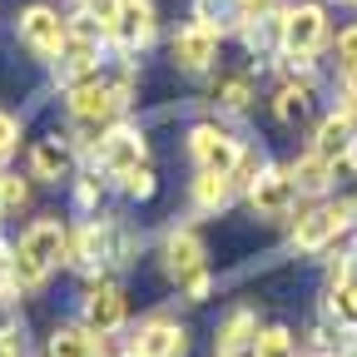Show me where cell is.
Returning <instances> with one entry per match:
<instances>
[{"mask_svg": "<svg viewBox=\"0 0 357 357\" xmlns=\"http://www.w3.org/2000/svg\"><path fill=\"white\" fill-rule=\"evenodd\" d=\"M134 100V60H119L114 75L95 70V75H84L65 89V119H70V144L84 149V144H95L100 134L109 124H119V114L129 109Z\"/></svg>", "mask_w": 357, "mask_h": 357, "instance_id": "cell-1", "label": "cell"}, {"mask_svg": "<svg viewBox=\"0 0 357 357\" xmlns=\"http://www.w3.org/2000/svg\"><path fill=\"white\" fill-rule=\"evenodd\" d=\"M65 253H70V229H65L60 218H35L30 229L15 238V278H20V293H40L65 268Z\"/></svg>", "mask_w": 357, "mask_h": 357, "instance_id": "cell-2", "label": "cell"}, {"mask_svg": "<svg viewBox=\"0 0 357 357\" xmlns=\"http://www.w3.org/2000/svg\"><path fill=\"white\" fill-rule=\"evenodd\" d=\"M333 25H328V6L323 0H298V6H283V60H293L298 70H307L328 50Z\"/></svg>", "mask_w": 357, "mask_h": 357, "instance_id": "cell-3", "label": "cell"}, {"mask_svg": "<svg viewBox=\"0 0 357 357\" xmlns=\"http://www.w3.org/2000/svg\"><path fill=\"white\" fill-rule=\"evenodd\" d=\"M352 218H357V204H298V218H293V248L298 253H328L347 229H352Z\"/></svg>", "mask_w": 357, "mask_h": 357, "instance_id": "cell-4", "label": "cell"}, {"mask_svg": "<svg viewBox=\"0 0 357 357\" xmlns=\"http://www.w3.org/2000/svg\"><path fill=\"white\" fill-rule=\"evenodd\" d=\"M15 40L40 65H55L65 40H70V15L55 10L50 0H30V6H20V15H15Z\"/></svg>", "mask_w": 357, "mask_h": 357, "instance_id": "cell-5", "label": "cell"}, {"mask_svg": "<svg viewBox=\"0 0 357 357\" xmlns=\"http://www.w3.org/2000/svg\"><path fill=\"white\" fill-rule=\"evenodd\" d=\"M105 35V50L119 60H134L139 50H149L154 35H159V15H154V0H119V10L109 25H100Z\"/></svg>", "mask_w": 357, "mask_h": 357, "instance_id": "cell-6", "label": "cell"}, {"mask_svg": "<svg viewBox=\"0 0 357 357\" xmlns=\"http://www.w3.org/2000/svg\"><path fill=\"white\" fill-rule=\"evenodd\" d=\"M65 263L79 268L89 283L105 278V268H114V223L84 218L79 229H70V253H65Z\"/></svg>", "mask_w": 357, "mask_h": 357, "instance_id": "cell-7", "label": "cell"}, {"mask_svg": "<svg viewBox=\"0 0 357 357\" xmlns=\"http://www.w3.org/2000/svg\"><path fill=\"white\" fill-rule=\"evenodd\" d=\"M218 45H223V25L194 15L189 25L174 30L169 55H174V65L184 70V75H204V70H213V60H218Z\"/></svg>", "mask_w": 357, "mask_h": 357, "instance_id": "cell-8", "label": "cell"}, {"mask_svg": "<svg viewBox=\"0 0 357 357\" xmlns=\"http://www.w3.org/2000/svg\"><path fill=\"white\" fill-rule=\"evenodd\" d=\"M144 159H149V139H144V129H134V124H109L95 139V164L109 178H124L129 169H139Z\"/></svg>", "mask_w": 357, "mask_h": 357, "instance_id": "cell-9", "label": "cell"}, {"mask_svg": "<svg viewBox=\"0 0 357 357\" xmlns=\"http://www.w3.org/2000/svg\"><path fill=\"white\" fill-rule=\"evenodd\" d=\"M79 323L95 333V337H109V333H119L124 323H129V293L119 288V283H105V278H95L84 288V298H79Z\"/></svg>", "mask_w": 357, "mask_h": 357, "instance_id": "cell-10", "label": "cell"}, {"mask_svg": "<svg viewBox=\"0 0 357 357\" xmlns=\"http://www.w3.org/2000/svg\"><path fill=\"white\" fill-rule=\"evenodd\" d=\"M248 208L268 223H278V218H293L298 208V184H293V174L278 169V164H263V174L248 184Z\"/></svg>", "mask_w": 357, "mask_h": 357, "instance_id": "cell-11", "label": "cell"}, {"mask_svg": "<svg viewBox=\"0 0 357 357\" xmlns=\"http://www.w3.org/2000/svg\"><path fill=\"white\" fill-rule=\"evenodd\" d=\"M159 268H164V278L178 283V288H184L189 278H199V273H208V248H204V238H199L194 229L164 234V243H159Z\"/></svg>", "mask_w": 357, "mask_h": 357, "instance_id": "cell-12", "label": "cell"}, {"mask_svg": "<svg viewBox=\"0 0 357 357\" xmlns=\"http://www.w3.org/2000/svg\"><path fill=\"white\" fill-rule=\"evenodd\" d=\"M189 154H194V164H199L204 174H234V164H238L243 144H238L223 124L204 119V124H194V129H189Z\"/></svg>", "mask_w": 357, "mask_h": 357, "instance_id": "cell-13", "label": "cell"}, {"mask_svg": "<svg viewBox=\"0 0 357 357\" xmlns=\"http://www.w3.org/2000/svg\"><path fill=\"white\" fill-rule=\"evenodd\" d=\"M30 178L35 184H70L75 178V144L55 139V134L35 139L30 144Z\"/></svg>", "mask_w": 357, "mask_h": 357, "instance_id": "cell-14", "label": "cell"}, {"mask_svg": "<svg viewBox=\"0 0 357 357\" xmlns=\"http://www.w3.org/2000/svg\"><path fill=\"white\" fill-rule=\"evenodd\" d=\"M134 357H184L189 352V333L178 328L174 318H144L139 333L129 342Z\"/></svg>", "mask_w": 357, "mask_h": 357, "instance_id": "cell-15", "label": "cell"}, {"mask_svg": "<svg viewBox=\"0 0 357 357\" xmlns=\"http://www.w3.org/2000/svg\"><path fill=\"white\" fill-rule=\"evenodd\" d=\"M312 154L328 159V164H337V159L357 154V119H352L347 109L323 114V119H318V129H312Z\"/></svg>", "mask_w": 357, "mask_h": 357, "instance_id": "cell-16", "label": "cell"}, {"mask_svg": "<svg viewBox=\"0 0 357 357\" xmlns=\"http://www.w3.org/2000/svg\"><path fill=\"white\" fill-rule=\"evenodd\" d=\"M213 357H258V312H229L213 333Z\"/></svg>", "mask_w": 357, "mask_h": 357, "instance_id": "cell-17", "label": "cell"}, {"mask_svg": "<svg viewBox=\"0 0 357 357\" xmlns=\"http://www.w3.org/2000/svg\"><path fill=\"white\" fill-rule=\"evenodd\" d=\"M105 337H95L84 323H55L45 337V357H100Z\"/></svg>", "mask_w": 357, "mask_h": 357, "instance_id": "cell-18", "label": "cell"}, {"mask_svg": "<svg viewBox=\"0 0 357 357\" xmlns=\"http://www.w3.org/2000/svg\"><path fill=\"white\" fill-rule=\"evenodd\" d=\"M323 312H328V328H337L347 342H357V273L328 288V303H323Z\"/></svg>", "mask_w": 357, "mask_h": 357, "instance_id": "cell-19", "label": "cell"}, {"mask_svg": "<svg viewBox=\"0 0 357 357\" xmlns=\"http://www.w3.org/2000/svg\"><path fill=\"white\" fill-rule=\"evenodd\" d=\"M307 109H312V79H307V75L278 84V95H273V119H278V124H303Z\"/></svg>", "mask_w": 357, "mask_h": 357, "instance_id": "cell-20", "label": "cell"}, {"mask_svg": "<svg viewBox=\"0 0 357 357\" xmlns=\"http://www.w3.org/2000/svg\"><path fill=\"white\" fill-rule=\"evenodd\" d=\"M234 178L229 174H204L199 169V178H194V208L199 213H218V208H229L234 204Z\"/></svg>", "mask_w": 357, "mask_h": 357, "instance_id": "cell-21", "label": "cell"}, {"mask_svg": "<svg viewBox=\"0 0 357 357\" xmlns=\"http://www.w3.org/2000/svg\"><path fill=\"white\" fill-rule=\"evenodd\" d=\"M288 174H293V184H298V194H328V184H333V164L328 159H318V154H303V159H293L288 164Z\"/></svg>", "mask_w": 357, "mask_h": 357, "instance_id": "cell-22", "label": "cell"}, {"mask_svg": "<svg viewBox=\"0 0 357 357\" xmlns=\"http://www.w3.org/2000/svg\"><path fill=\"white\" fill-rule=\"evenodd\" d=\"M213 105H218L223 114H243V109H253V79H248V75H223L218 89H213Z\"/></svg>", "mask_w": 357, "mask_h": 357, "instance_id": "cell-23", "label": "cell"}, {"mask_svg": "<svg viewBox=\"0 0 357 357\" xmlns=\"http://www.w3.org/2000/svg\"><path fill=\"white\" fill-rule=\"evenodd\" d=\"M30 184L35 178L25 174H6L0 169V218H10V213H20V208H30Z\"/></svg>", "mask_w": 357, "mask_h": 357, "instance_id": "cell-24", "label": "cell"}, {"mask_svg": "<svg viewBox=\"0 0 357 357\" xmlns=\"http://www.w3.org/2000/svg\"><path fill=\"white\" fill-rule=\"evenodd\" d=\"M70 184H75V208L79 213H95V204L105 199V178L100 174H75Z\"/></svg>", "mask_w": 357, "mask_h": 357, "instance_id": "cell-25", "label": "cell"}, {"mask_svg": "<svg viewBox=\"0 0 357 357\" xmlns=\"http://www.w3.org/2000/svg\"><path fill=\"white\" fill-rule=\"evenodd\" d=\"M20 293V278H15V243L0 238V303H10Z\"/></svg>", "mask_w": 357, "mask_h": 357, "instance_id": "cell-26", "label": "cell"}, {"mask_svg": "<svg viewBox=\"0 0 357 357\" xmlns=\"http://www.w3.org/2000/svg\"><path fill=\"white\" fill-rule=\"evenodd\" d=\"M119 189H124V199H154V169L149 164H139V169H129L124 178H119Z\"/></svg>", "mask_w": 357, "mask_h": 357, "instance_id": "cell-27", "label": "cell"}, {"mask_svg": "<svg viewBox=\"0 0 357 357\" xmlns=\"http://www.w3.org/2000/svg\"><path fill=\"white\" fill-rule=\"evenodd\" d=\"M15 154H20V119L10 109H0V169H6Z\"/></svg>", "mask_w": 357, "mask_h": 357, "instance_id": "cell-28", "label": "cell"}, {"mask_svg": "<svg viewBox=\"0 0 357 357\" xmlns=\"http://www.w3.org/2000/svg\"><path fill=\"white\" fill-rule=\"evenodd\" d=\"M0 357H25V333H20L15 318L0 323Z\"/></svg>", "mask_w": 357, "mask_h": 357, "instance_id": "cell-29", "label": "cell"}, {"mask_svg": "<svg viewBox=\"0 0 357 357\" xmlns=\"http://www.w3.org/2000/svg\"><path fill=\"white\" fill-rule=\"evenodd\" d=\"M337 65L342 70H357V20L337 30Z\"/></svg>", "mask_w": 357, "mask_h": 357, "instance_id": "cell-30", "label": "cell"}, {"mask_svg": "<svg viewBox=\"0 0 357 357\" xmlns=\"http://www.w3.org/2000/svg\"><path fill=\"white\" fill-rule=\"evenodd\" d=\"M337 95H342V105H337V109H347V114L357 119V70H342V79H337Z\"/></svg>", "mask_w": 357, "mask_h": 357, "instance_id": "cell-31", "label": "cell"}, {"mask_svg": "<svg viewBox=\"0 0 357 357\" xmlns=\"http://www.w3.org/2000/svg\"><path fill=\"white\" fill-rule=\"evenodd\" d=\"M234 6H238V0H194V15H199V20H218V15H229ZM218 25H223V20H218Z\"/></svg>", "mask_w": 357, "mask_h": 357, "instance_id": "cell-32", "label": "cell"}, {"mask_svg": "<svg viewBox=\"0 0 357 357\" xmlns=\"http://www.w3.org/2000/svg\"><path fill=\"white\" fill-rule=\"evenodd\" d=\"M208 293H213V273H199V278L184 283V298L189 303H208Z\"/></svg>", "mask_w": 357, "mask_h": 357, "instance_id": "cell-33", "label": "cell"}, {"mask_svg": "<svg viewBox=\"0 0 357 357\" xmlns=\"http://www.w3.org/2000/svg\"><path fill=\"white\" fill-rule=\"evenodd\" d=\"M258 6H273V0H258Z\"/></svg>", "mask_w": 357, "mask_h": 357, "instance_id": "cell-34", "label": "cell"}, {"mask_svg": "<svg viewBox=\"0 0 357 357\" xmlns=\"http://www.w3.org/2000/svg\"><path fill=\"white\" fill-rule=\"evenodd\" d=\"M342 6H352V0H342Z\"/></svg>", "mask_w": 357, "mask_h": 357, "instance_id": "cell-35", "label": "cell"}, {"mask_svg": "<svg viewBox=\"0 0 357 357\" xmlns=\"http://www.w3.org/2000/svg\"><path fill=\"white\" fill-rule=\"evenodd\" d=\"M352 6H357V0H352Z\"/></svg>", "mask_w": 357, "mask_h": 357, "instance_id": "cell-36", "label": "cell"}]
</instances>
